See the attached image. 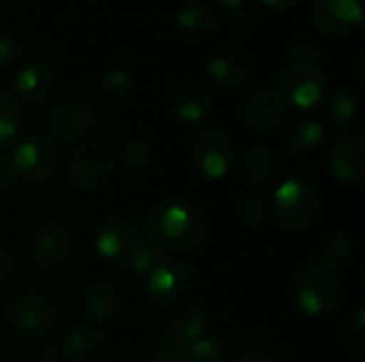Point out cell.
Wrapping results in <instances>:
<instances>
[{
    "instance_id": "cell-1",
    "label": "cell",
    "mask_w": 365,
    "mask_h": 362,
    "mask_svg": "<svg viewBox=\"0 0 365 362\" xmlns=\"http://www.w3.org/2000/svg\"><path fill=\"white\" fill-rule=\"evenodd\" d=\"M148 241L158 252L190 254L203 245L205 222L195 205L186 201H163L152 207L145 222Z\"/></svg>"
},
{
    "instance_id": "cell-2",
    "label": "cell",
    "mask_w": 365,
    "mask_h": 362,
    "mask_svg": "<svg viewBox=\"0 0 365 362\" xmlns=\"http://www.w3.org/2000/svg\"><path fill=\"white\" fill-rule=\"evenodd\" d=\"M94 247L107 262L122 267L141 280H145L148 273L163 260V252H158L150 241H143L139 233L122 220L103 222L96 230Z\"/></svg>"
},
{
    "instance_id": "cell-3",
    "label": "cell",
    "mask_w": 365,
    "mask_h": 362,
    "mask_svg": "<svg viewBox=\"0 0 365 362\" xmlns=\"http://www.w3.org/2000/svg\"><path fill=\"white\" fill-rule=\"evenodd\" d=\"M293 301L306 316H329L342 303V286L331 269L323 265H308L295 277Z\"/></svg>"
},
{
    "instance_id": "cell-4",
    "label": "cell",
    "mask_w": 365,
    "mask_h": 362,
    "mask_svg": "<svg viewBox=\"0 0 365 362\" xmlns=\"http://www.w3.org/2000/svg\"><path fill=\"white\" fill-rule=\"evenodd\" d=\"M269 209L280 226L289 230H304L319 220L323 201L310 183L302 179H287L276 188Z\"/></svg>"
},
{
    "instance_id": "cell-5",
    "label": "cell",
    "mask_w": 365,
    "mask_h": 362,
    "mask_svg": "<svg viewBox=\"0 0 365 362\" xmlns=\"http://www.w3.org/2000/svg\"><path fill=\"white\" fill-rule=\"evenodd\" d=\"M118 169L111 147L103 141H86L77 145L68 160V177L83 190H96L109 183Z\"/></svg>"
},
{
    "instance_id": "cell-6",
    "label": "cell",
    "mask_w": 365,
    "mask_h": 362,
    "mask_svg": "<svg viewBox=\"0 0 365 362\" xmlns=\"http://www.w3.org/2000/svg\"><path fill=\"white\" fill-rule=\"evenodd\" d=\"M323 90H325V81H323L319 66L289 62L278 77L276 92H278L280 100L284 102V107L310 109L321 100Z\"/></svg>"
},
{
    "instance_id": "cell-7",
    "label": "cell",
    "mask_w": 365,
    "mask_h": 362,
    "mask_svg": "<svg viewBox=\"0 0 365 362\" xmlns=\"http://www.w3.org/2000/svg\"><path fill=\"white\" fill-rule=\"evenodd\" d=\"M327 166L346 186H355L365 175V139L359 130H338L329 139Z\"/></svg>"
},
{
    "instance_id": "cell-8",
    "label": "cell",
    "mask_w": 365,
    "mask_h": 362,
    "mask_svg": "<svg viewBox=\"0 0 365 362\" xmlns=\"http://www.w3.org/2000/svg\"><path fill=\"white\" fill-rule=\"evenodd\" d=\"M9 160L15 177L36 183L53 175V171L60 164V154L53 141L34 134L19 141Z\"/></svg>"
},
{
    "instance_id": "cell-9",
    "label": "cell",
    "mask_w": 365,
    "mask_h": 362,
    "mask_svg": "<svg viewBox=\"0 0 365 362\" xmlns=\"http://www.w3.org/2000/svg\"><path fill=\"white\" fill-rule=\"evenodd\" d=\"M190 160L205 179H222L233 162V143L218 128H203L190 143Z\"/></svg>"
},
{
    "instance_id": "cell-10",
    "label": "cell",
    "mask_w": 365,
    "mask_h": 362,
    "mask_svg": "<svg viewBox=\"0 0 365 362\" xmlns=\"http://www.w3.org/2000/svg\"><path fill=\"white\" fill-rule=\"evenodd\" d=\"M145 290L154 303L171 305L188 297L195 286V271L184 260H160L143 280Z\"/></svg>"
},
{
    "instance_id": "cell-11",
    "label": "cell",
    "mask_w": 365,
    "mask_h": 362,
    "mask_svg": "<svg viewBox=\"0 0 365 362\" xmlns=\"http://www.w3.org/2000/svg\"><path fill=\"white\" fill-rule=\"evenodd\" d=\"M9 324L17 335L36 337L47 333L56 322V307L49 299L41 294H24L17 297L9 305Z\"/></svg>"
},
{
    "instance_id": "cell-12",
    "label": "cell",
    "mask_w": 365,
    "mask_h": 362,
    "mask_svg": "<svg viewBox=\"0 0 365 362\" xmlns=\"http://www.w3.org/2000/svg\"><path fill=\"white\" fill-rule=\"evenodd\" d=\"M30 254L38 267H62L71 256V235L58 222H43L30 239Z\"/></svg>"
},
{
    "instance_id": "cell-13",
    "label": "cell",
    "mask_w": 365,
    "mask_h": 362,
    "mask_svg": "<svg viewBox=\"0 0 365 362\" xmlns=\"http://www.w3.org/2000/svg\"><path fill=\"white\" fill-rule=\"evenodd\" d=\"M207 335V318L199 309H182L173 314L163 331H160V346L167 352H178L184 354L195 341Z\"/></svg>"
},
{
    "instance_id": "cell-14",
    "label": "cell",
    "mask_w": 365,
    "mask_h": 362,
    "mask_svg": "<svg viewBox=\"0 0 365 362\" xmlns=\"http://www.w3.org/2000/svg\"><path fill=\"white\" fill-rule=\"evenodd\" d=\"M312 19L327 34H346L364 23V0H317Z\"/></svg>"
},
{
    "instance_id": "cell-15",
    "label": "cell",
    "mask_w": 365,
    "mask_h": 362,
    "mask_svg": "<svg viewBox=\"0 0 365 362\" xmlns=\"http://www.w3.org/2000/svg\"><path fill=\"white\" fill-rule=\"evenodd\" d=\"M284 113H287V107L280 100L278 92L267 85L250 92L242 107L244 122L257 132H269L278 128L280 122L284 119Z\"/></svg>"
},
{
    "instance_id": "cell-16",
    "label": "cell",
    "mask_w": 365,
    "mask_h": 362,
    "mask_svg": "<svg viewBox=\"0 0 365 362\" xmlns=\"http://www.w3.org/2000/svg\"><path fill=\"white\" fill-rule=\"evenodd\" d=\"M94 126V111L88 102L79 98H68L60 102L49 117V130L60 141H79Z\"/></svg>"
},
{
    "instance_id": "cell-17",
    "label": "cell",
    "mask_w": 365,
    "mask_h": 362,
    "mask_svg": "<svg viewBox=\"0 0 365 362\" xmlns=\"http://www.w3.org/2000/svg\"><path fill=\"white\" fill-rule=\"evenodd\" d=\"M240 166L244 179L259 190L276 186L282 175V160L278 151L267 145H252L250 149H246L242 154Z\"/></svg>"
},
{
    "instance_id": "cell-18",
    "label": "cell",
    "mask_w": 365,
    "mask_h": 362,
    "mask_svg": "<svg viewBox=\"0 0 365 362\" xmlns=\"http://www.w3.org/2000/svg\"><path fill=\"white\" fill-rule=\"evenodd\" d=\"M207 77L222 87H242L255 77V62L240 49H227L207 62Z\"/></svg>"
},
{
    "instance_id": "cell-19",
    "label": "cell",
    "mask_w": 365,
    "mask_h": 362,
    "mask_svg": "<svg viewBox=\"0 0 365 362\" xmlns=\"http://www.w3.org/2000/svg\"><path fill=\"white\" fill-rule=\"evenodd\" d=\"M79 309L86 318L94 322L111 320L120 309V294L113 284L105 280H94L81 290Z\"/></svg>"
},
{
    "instance_id": "cell-20",
    "label": "cell",
    "mask_w": 365,
    "mask_h": 362,
    "mask_svg": "<svg viewBox=\"0 0 365 362\" xmlns=\"http://www.w3.org/2000/svg\"><path fill=\"white\" fill-rule=\"evenodd\" d=\"M325 139V128L319 119L308 115H297L280 126V143L291 154H306L321 145Z\"/></svg>"
},
{
    "instance_id": "cell-21",
    "label": "cell",
    "mask_w": 365,
    "mask_h": 362,
    "mask_svg": "<svg viewBox=\"0 0 365 362\" xmlns=\"http://www.w3.org/2000/svg\"><path fill=\"white\" fill-rule=\"evenodd\" d=\"M171 113L184 124H201L212 115V98L195 85H178L169 96Z\"/></svg>"
},
{
    "instance_id": "cell-22",
    "label": "cell",
    "mask_w": 365,
    "mask_h": 362,
    "mask_svg": "<svg viewBox=\"0 0 365 362\" xmlns=\"http://www.w3.org/2000/svg\"><path fill=\"white\" fill-rule=\"evenodd\" d=\"M15 87H17V94L26 102L41 105L51 96L53 87H56V77L49 66H45L41 62H28L17 70Z\"/></svg>"
},
{
    "instance_id": "cell-23",
    "label": "cell",
    "mask_w": 365,
    "mask_h": 362,
    "mask_svg": "<svg viewBox=\"0 0 365 362\" xmlns=\"http://www.w3.org/2000/svg\"><path fill=\"white\" fill-rule=\"evenodd\" d=\"M107 348V337L94 326H79L64 335L62 352L73 362H94Z\"/></svg>"
},
{
    "instance_id": "cell-24",
    "label": "cell",
    "mask_w": 365,
    "mask_h": 362,
    "mask_svg": "<svg viewBox=\"0 0 365 362\" xmlns=\"http://www.w3.org/2000/svg\"><path fill=\"white\" fill-rule=\"evenodd\" d=\"M178 26L195 36H210L220 28V15L214 6L203 2H188L175 15Z\"/></svg>"
},
{
    "instance_id": "cell-25",
    "label": "cell",
    "mask_w": 365,
    "mask_h": 362,
    "mask_svg": "<svg viewBox=\"0 0 365 362\" xmlns=\"http://www.w3.org/2000/svg\"><path fill=\"white\" fill-rule=\"evenodd\" d=\"M135 85L126 70L122 68H109L105 70L96 81V96L101 102L109 107H122L133 98Z\"/></svg>"
},
{
    "instance_id": "cell-26",
    "label": "cell",
    "mask_w": 365,
    "mask_h": 362,
    "mask_svg": "<svg viewBox=\"0 0 365 362\" xmlns=\"http://www.w3.org/2000/svg\"><path fill=\"white\" fill-rule=\"evenodd\" d=\"M24 126V109L19 100L6 92H0V145L11 143Z\"/></svg>"
},
{
    "instance_id": "cell-27",
    "label": "cell",
    "mask_w": 365,
    "mask_h": 362,
    "mask_svg": "<svg viewBox=\"0 0 365 362\" xmlns=\"http://www.w3.org/2000/svg\"><path fill=\"white\" fill-rule=\"evenodd\" d=\"M325 113L327 117H331L338 126H346L349 122L355 119L357 115V100L353 96V92L349 90H336L325 105Z\"/></svg>"
},
{
    "instance_id": "cell-28",
    "label": "cell",
    "mask_w": 365,
    "mask_h": 362,
    "mask_svg": "<svg viewBox=\"0 0 365 362\" xmlns=\"http://www.w3.org/2000/svg\"><path fill=\"white\" fill-rule=\"evenodd\" d=\"M351 258H353V239L340 233V235L329 237V241L325 243L321 265L334 271L336 267H344Z\"/></svg>"
},
{
    "instance_id": "cell-29",
    "label": "cell",
    "mask_w": 365,
    "mask_h": 362,
    "mask_svg": "<svg viewBox=\"0 0 365 362\" xmlns=\"http://www.w3.org/2000/svg\"><path fill=\"white\" fill-rule=\"evenodd\" d=\"M184 356L190 362H225L227 358V348L218 337H201L199 341H195Z\"/></svg>"
},
{
    "instance_id": "cell-30",
    "label": "cell",
    "mask_w": 365,
    "mask_h": 362,
    "mask_svg": "<svg viewBox=\"0 0 365 362\" xmlns=\"http://www.w3.org/2000/svg\"><path fill=\"white\" fill-rule=\"evenodd\" d=\"M26 64V47L17 38L0 36V77L17 73Z\"/></svg>"
},
{
    "instance_id": "cell-31",
    "label": "cell",
    "mask_w": 365,
    "mask_h": 362,
    "mask_svg": "<svg viewBox=\"0 0 365 362\" xmlns=\"http://www.w3.org/2000/svg\"><path fill=\"white\" fill-rule=\"evenodd\" d=\"M152 149L145 141H128L120 151V164L128 171H145L152 164Z\"/></svg>"
},
{
    "instance_id": "cell-32",
    "label": "cell",
    "mask_w": 365,
    "mask_h": 362,
    "mask_svg": "<svg viewBox=\"0 0 365 362\" xmlns=\"http://www.w3.org/2000/svg\"><path fill=\"white\" fill-rule=\"evenodd\" d=\"M342 344L349 352H364L365 348V316L364 307H357L355 314L346 320V326L342 331Z\"/></svg>"
},
{
    "instance_id": "cell-33",
    "label": "cell",
    "mask_w": 365,
    "mask_h": 362,
    "mask_svg": "<svg viewBox=\"0 0 365 362\" xmlns=\"http://www.w3.org/2000/svg\"><path fill=\"white\" fill-rule=\"evenodd\" d=\"M269 211L272 209L265 198H246L240 205V222L250 228H259L267 222Z\"/></svg>"
},
{
    "instance_id": "cell-34",
    "label": "cell",
    "mask_w": 365,
    "mask_h": 362,
    "mask_svg": "<svg viewBox=\"0 0 365 362\" xmlns=\"http://www.w3.org/2000/svg\"><path fill=\"white\" fill-rule=\"evenodd\" d=\"M289 60L317 66L321 62V49L308 38H297L289 45Z\"/></svg>"
},
{
    "instance_id": "cell-35",
    "label": "cell",
    "mask_w": 365,
    "mask_h": 362,
    "mask_svg": "<svg viewBox=\"0 0 365 362\" xmlns=\"http://www.w3.org/2000/svg\"><path fill=\"white\" fill-rule=\"evenodd\" d=\"M15 181H17V177H15V173H13L11 160L4 158V156L0 154V194L11 192V190L15 188Z\"/></svg>"
},
{
    "instance_id": "cell-36",
    "label": "cell",
    "mask_w": 365,
    "mask_h": 362,
    "mask_svg": "<svg viewBox=\"0 0 365 362\" xmlns=\"http://www.w3.org/2000/svg\"><path fill=\"white\" fill-rule=\"evenodd\" d=\"M11 273H13V260H11V256L0 247V284L6 282V280L11 277Z\"/></svg>"
},
{
    "instance_id": "cell-37",
    "label": "cell",
    "mask_w": 365,
    "mask_h": 362,
    "mask_svg": "<svg viewBox=\"0 0 365 362\" xmlns=\"http://www.w3.org/2000/svg\"><path fill=\"white\" fill-rule=\"evenodd\" d=\"M261 2L265 6H269L272 11H287L297 4V0H261Z\"/></svg>"
},
{
    "instance_id": "cell-38",
    "label": "cell",
    "mask_w": 365,
    "mask_h": 362,
    "mask_svg": "<svg viewBox=\"0 0 365 362\" xmlns=\"http://www.w3.org/2000/svg\"><path fill=\"white\" fill-rule=\"evenodd\" d=\"M150 362H190L184 354H178V352H165V354H158L154 356Z\"/></svg>"
},
{
    "instance_id": "cell-39",
    "label": "cell",
    "mask_w": 365,
    "mask_h": 362,
    "mask_svg": "<svg viewBox=\"0 0 365 362\" xmlns=\"http://www.w3.org/2000/svg\"><path fill=\"white\" fill-rule=\"evenodd\" d=\"M222 6H227V9H231V11H242L244 9V4H246V0H218Z\"/></svg>"
},
{
    "instance_id": "cell-40",
    "label": "cell",
    "mask_w": 365,
    "mask_h": 362,
    "mask_svg": "<svg viewBox=\"0 0 365 362\" xmlns=\"http://www.w3.org/2000/svg\"><path fill=\"white\" fill-rule=\"evenodd\" d=\"M235 362H274V361H269L267 356H261V354H246V356L237 358Z\"/></svg>"
},
{
    "instance_id": "cell-41",
    "label": "cell",
    "mask_w": 365,
    "mask_h": 362,
    "mask_svg": "<svg viewBox=\"0 0 365 362\" xmlns=\"http://www.w3.org/2000/svg\"><path fill=\"white\" fill-rule=\"evenodd\" d=\"M38 362H58L56 358H45V361H38Z\"/></svg>"
}]
</instances>
